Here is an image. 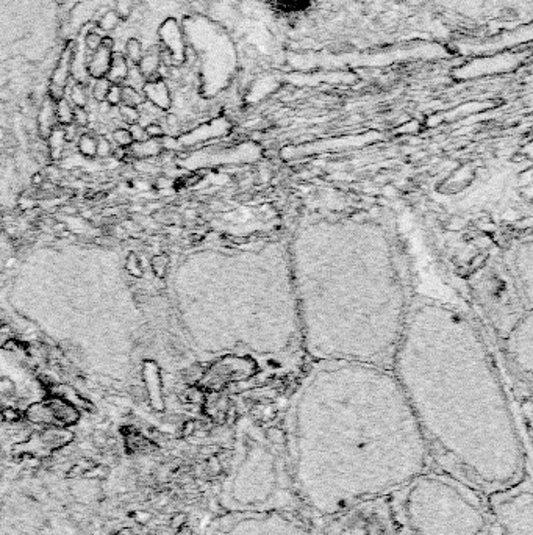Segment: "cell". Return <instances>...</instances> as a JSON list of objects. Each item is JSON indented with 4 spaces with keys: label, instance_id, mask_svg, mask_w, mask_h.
<instances>
[{
    "label": "cell",
    "instance_id": "6da1fadb",
    "mask_svg": "<svg viewBox=\"0 0 533 535\" xmlns=\"http://www.w3.org/2000/svg\"><path fill=\"white\" fill-rule=\"evenodd\" d=\"M73 44L69 43L66 44L60 61L55 67L52 79H50V86H49V97L53 99L55 102H58L60 99L66 97V88H67V82L70 77V63H72V53H73Z\"/></svg>",
    "mask_w": 533,
    "mask_h": 535
},
{
    "label": "cell",
    "instance_id": "7a4b0ae2",
    "mask_svg": "<svg viewBox=\"0 0 533 535\" xmlns=\"http://www.w3.org/2000/svg\"><path fill=\"white\" fill-rule=\"evenodd\" d=\"M44 401L47 402V405L50 407L52 415L55 418V422H57V426L72 427V426H75V424L80 421L82 412L77 407H73L72 404H69L67 401L61 399L60 396L49 395Z\"/></svg>",
    "mask_w": 533,
    "mask_h": 535
},
{
    "label": "cell",
    "instance_id": "3957f363",
    "mask_svg": "<svg viewBox=\"0 0 533 535\" xmlns=\"http://www.w3.org/2000/svg\"><path fill=\"white\" fill-rule=\"evenodd\" d=\"M38 437L43 443V446L46 448V451L52 455L55 451H60V449H64L66 446H69L73 441V438H75V434H73L69 427L47 426V427L40 429Z\"/></svg>",
    "mask_w": 533,
    "mask_h": 535
},
{
    "label": "cell",
    "instance_id": "277c9868",
    "mask_svg": "<svg viewBox=\"0 0 533 535\" xmlns=\"http://www.w3.org/2000/svg\"><path fill=\"white\" fill-rule=\"evenodd\" d=\"M24 421L30 422L31 426H40V427L57 426L55 418L52 415V410L44 399L38 401V402H31L27 405L24 410Z\"/></svg>",
    "mask_w": 533,
    "mask_h": 535
},
{
    "label": "cell",
    "instance_id": "5b68a950",
    "mask_svg": "<svg viewBox=\"0 0 533 535\" xmlns=\"http://www.w3.org/2000/svg\"><path fill=\"white\" fill-rule=\"evenodd\" d=\"M55 102L50 97H46L44 102L41 103L40 113H38V119H36V128H38V135L41 139H47V136L50 135V132L53 130L55 127L60 125L57 121V112H55Z\"/></svg>",
    "mask_w": 533,
    "mask_h": 535
},
{
    "label": "cell",
    "instance_id": "8992f818",
    "mask_svg": "<svg viewBox=\"0 0 533 535\" xmlns=\"http://www.w3.org/2000/svg\"><path fill=\"white\" fill-rule=\"evenodd\" d=\"M111 53L113 50L106 49L105 46L100 44V47L91 53V57L86 55V67H88V74L91 77L97 79H103L106 76V72L109 69V63H111Z\"/></svg>",
    "mask_w": 533,
    "mask_h": 535
},
{
    "label": "cell",
    "instance_id": "52a82bcc",
    "mask_svg": "<svg viewBox=\"0 0 533 535\" xmlns=\"http://www.w3.org/2000/svg\"><path fill=\"white\" fill-rule=\"evenodd\" d=\"M142 94L145 97L147 102H150L152 105H155L160 110H168L171 106V94L168 86L164 85L163 82H147L142 88Z\"/></svg>",
    "mask_w": 533,
    "mask_h": 535
},
{
    "label": "cell",
    "instance_id": "ba28073f",
    "mask_svg": "<svg viewBox=\"0 0 533 535\" xmlns=\"http://www.w3.org/2000/svg\"><path fill=\"white\" fill-rule=\"evenodd\" d=\"M163 152L161 141L147 138L145 141L141 142H132L127 147V154L130 160H147V158H155Z\"/></svg>",
    "mask_w": 533,
    "mask_h": 535
},
{
    "label": "cell",
    "instance_id": "9c48e42d",
    "mask_svg": "<svg viewBox=\"0 0 533 535\" xmlns=\"http://www.w3.org/2000/svg\"><path fill=\"white\" fill-rule=\"evenodd\" d=\"M124 440H125V449L130 454H145L154 451L155 448V443H152L150 438L144 437L142 434H139L132 427L127 429V432L124 434Z\"/></svg>",
    "mask_w": 533,
    "mask_h": 535
},
{
    "label": "cell",
    "instance_id": "30bf717a",
    "mask_svg": "<svg viewBox=\"0 0 533 535\" xmlns=\"http://www.w3.org/2000/svg\"><path fill=\"white\" fill-rule=\"evenodd\" d=\"M127 74H128V64L124 55L111 53V63H109V69L106 72L105 79L111 85H121L125 82Z\"/></svg>",
    "mask_w": 533,
    "mask_h": 535
},
{
    "label": "cell",
    "instance_id": "8fae6325",
    "mask_svg": "<svg viewBox=\"0 0 533 535\" xmlns=\"http://www.w3.org/2000/svg\"><path fill=\"white\" fill-rule=\"evenodd\" d=\"M96 151H97V136L94 133L85 132L77 139V152L86 158H96Z\"/></svg>",
    "mask_w": 533,
    "mask_h": 535
},
{
    "label": "cell",
    "instance_id": "7c38bea8",
    "mask_svg": "<svg viewBox=\"0 0 533 535\" xmlns=\"http://www.w3.org/2000/svg\"><path fill=\"white\" fill-rule=\"evenodd\" d=\"M124 268L127 274L133 279H142L144 277V265L139 254L136 252H128L125 260H124Z\"/></svg>",
    "mask_w": 533,
    "mask_h": 535
},
{
    "label": "cell",
    "instance_id": "4fadbf2b",
    "mask_svg": "<svg viewBox=\"0 0 533 535\" xmlns=\"http://www.w3.org/2000/svg\"><path fill=\"white\" fill-rule=\"evenodd\" d=\"M149 268L157 279H163L169 268V257L166 254H155L149 258Z\"/></svg>",
    "mask_w": 533,
    "mask_h": 535
},
{
    "label": "cell",
    "instance_id": "5bb4252c",
    "mask_svg": "<svg viewBox=\"0 0 533 535\" xmlns=\"http://www.w3.org/2000/svg\"><path fill=\"white\" fill-rule=\"evenodd\" d=\"M144 102H145V97L142 94V91H136V89H133L130 86H125V85L121 88V103L122 105L138 108Z\"/></svg>",
    "mask_w": 533,
    "mask_h": 535
},
{
    "label": "cell",
    "instance_id": "9a60e30c",
    "mask_svg": "<svg viewBox=\"0 0 533 535\" xmlns=\"http://www.w3.org/2000/svg\"><path fill=\"white\" fill-rule=\"evenodd\" d=\"M55 112H57V121L60 125H67L72 124L73 121V106L70 105V102L63 97L57 102L55 105Z\"/></svg>",
    "mask_w": 533,
    "mask_h": 535
},
{
    "label": "cell",
    "instance_id": "2e32d148",
    "mask_svg": "<svg viewBox=\"0 0 533 535\" xmlns=\"http://www.w3.org/2000/svg\"><path fill=\"white\" fill-rule=\"evenodd\" d=\"M158 67H160V58H158V55H152V53L142 57L141 61L138 63V69L141 70V74L145 79L155 76V74L158 72Z\"/></svg>",
    "mask_w": 533,
    "mask_h": 535
},
{
    "label": "cell",
    "instance_id": "e0dca14e",
    "mask_svg": "<svg viewBox=\"0 0 533 535\" xmlns=\"http://www.w3.org/2000/svg\"><path fill=\"white\" fill-rule=\"evenodd\" d=\"M142 58V46L136 38H130L125 44V60L132 61L135 66H138V63Z\"/></svg>",
    "mask_w": 533,
    "mask_h": 535
},
{
    "label": "cell",
    "instance_id": "ac0fdd59",
    "mask_svg": "<svg viewBox=\"0 0 533 535\" xmlns=\"http://www.w3.org/2000/svg\"><path fill=\"white\" fill-rule=\"evenodd\" d=\"M147 83L145 77L141 74V70L138 69V66H133V67H128V74L125 77V82L124 85L125 86H130L136 91H142L144 85Z\"/></svg>",
    "mask_w": 533,
    "mask_h": 535
},
{
    "label": "cell",
    "instance_id": "d6986e66",
    "mask_svg": "<svg viewBox=\"0 0 533 535\" xmlns=\"http://www.w3.org/2000/svg\"><path fill=\"white\" fill-rule=\"evenodd\" d=\"M94 465H96V462H93V460H89V458H80V460H77V463H73V465L67 470L66 477H67V479L83 477L85 473H86L88 470L93 468Z\"/></svg>",
    "mask_w": 533,
    "mask_h": 535
},
{
    "label": "cell",
    "instance_id": "ffe728a7",
    "mask_svg": "<svg viewBox=\"0 0 533 535\" xmlns=\"http://www.w3.org/2000/svg\"><path fill=\"white\" fill-rule=\"evenodd\" d=\"M109 139H111L113 146H116V147H124V149H127V147L133 142L132 135H130V132H128L127 127L115 128V130L111 132V138H109Z\"/></svg>",
    "mask_w": 533,
    "mask_h": 535
},
{
    "label": "cell",
    "instance_id": "44dd1931",
    "mask_svg": "<svg viewBox=\"0 0 533 535\" xmlns=\"http://www.w3.org/2000/svg\"><path fill=\"white\" fill-rule=\"evenodd\" d=\"M70 100L73 103V106H83L86 108L88 105V94H86V88L82 83H73L70 88Z\"/></svg>",
    "mask_w": 533,
    "mask_h": 535
},
{
    "label": "cell",
    "instance_id": "7402d4cb",
    "mask_svg": "<svg viewBox=\"0 0 533 535\" xmlns=\"http://www.w3.org/2000/svg\"><path fill=\"white\" fill-rule=\"evenodd\" d=\"M113 149H115V146H113L111 139H109L108 136H105V135L97 136V151H96V158H100V160L111 158V155H113Z\"/></svg>",
    "mask_w": 533,
    "mask_h": 535
},
{
    "label": "cell",
    "instance_id": "603a6c76",
    "mask_svg": "<svg viewBox=\"0 0 533 535\" xmlns=\"http://www.w3.org/2000/svg\"><path fill=\"white\" fill-rule=\"evenodd\" d=\"M0 416L7 424H19L24 421V412L21 409L14 407V405H5V407L0 410Z\"/></svg>",
    "mask_w": 533,
    "mask_h": 535
},
{
    "label": "cell",
    "instance_id": "cb8c5ba5",
    "mask_svg": "<svg viewBox=\"0 0 533 535\" xmlns=\"http://www.w3.org/2000/svg\"><path fill=\"white\" fill-rule=\"evenodd\" d=\"M269 4L279 7L285 11H300L308 7L310 0H269Z\"/></svg>",
    "mask_w": 533,
    "mask_h": 535
},
{
    "label": "cell",
    "instance_id": "d4e9b609",
    "mask_svg": "<svg viewBox=\"0 0 533 535\" xmlns=\"http://www.w3.org/2000/svg\"><path fill=\"white\" fill-rule=\"evenodd\" d=\"M118 110H119V116H121V121L127 125H132V124H136L139 121V110L135 108V106H128V105H118Z\"/></svg>",
    "mask_w": 533,
    "mask_h": 535
},
{
    "label": "cell",
    "instance_id": "484cf974",
    "mask_svg": "<svg viewBox=\"0 0 533 535\" xmlns=\"http://www.w3.org/2000/svg\"><path fill=\"white\" fill-rule=\"evenodd\" d=\"M109 88H111V83H109L105 77L103 79H97L94 82V86H93V97H94V100H97L100 103L105 102Z\"/></svg>",
    "mask_w": 533,
    "mask_h": 535
},
{
    "label": "cell",
    "instance_id": "4316f807",
    "mask_svg": "<svg viewBox=\"0 0 533 535\" xmlns=\"http://www.w3.org/2000/svg\"><path fill=\"white\" fill-rule=\"evenodd\" d=\"M118 24H119V16L116 14V11H106L99 22V28H102V31H111L118 27Z\"/></svg>",
    "mask_w": 533,
    "mask_h": 535
},
{
    "label": "cell",
    "instance_id": "83f0119b",
    "mask_svg": "<svg viewBox=\"0 0 533 535\" xmlns=\"http://www.w3.org/2000/svg\"><path fill=\"white\" fill-rule=\"evenodd\" d=\"M102 40H103V34H100L99 31H88L85 36V47H86L85 50L88 53L96 52L100 47Z\"/></svg>",
    "mask_w": 533,
    "mask_h": 535
},
{
    "label": "cell",
    "instance_id": "f1b7e54d",
    "mask_svg": "<svg viewBox=\"0 0 533 535\" xmlns=\"http://www.w3.org/2000/svg\"><path fill=\"white\" fill-rule=\"evenodd\" d=\"M135 7V0H118L116 2V14L119 19H127Z\"/></svg>",
    "mask_w": 533,
    "mask_h": 535
},
{
    "label": "cell",
    "instance_id": "f546056e",
    "mask_svg": "<svg viewBox=\"0 0 533 535\" xmlns=\"http://www.w3.org/2000/svg\"><path fill=\"white\" fill-rule=\"evenodd\" d=\"M73 124L80 128H85L89 124V113L83 106H73Z\"/></svg>",
    "mask_w": 533,
    "mask_h": 535
},
{
    "label": "cell",
    "instance_id": "4dcf8cb0",
    "mask_svg": "<svg viewBox=\"0 0 533 535\" xmlns=\"http://www.w3.org/2000/svg\"><path fill=\"white\" fill-rule=\"evenodd\" d=\"M108 474H109L108 467H105V465H102V463H96L93 468L88 470V471L85 473L83 477H86V479H106Z\"/></svg>",
    "mask_w": 533,
    "mask_h": 535
},
{
    "label": "cell",
    "instance_id": "1f68e13d",
    "mask_svg": "<svg viewBox=\"0 0 533 535\" xmlns=\"http://www.w3.org/2000/svg\"><path fill=\"white\" fill-rule=\"evenodd\" d=\"M127 128H128V132H130V135H132L133 142H141V141H145L147 138H149V136H147V133H145V127H142L138 122L128 125Z\"/></svg>",
    "mask_w": 533,
    "mask_h": 535
},
{
    "label": "cell",
    "instance_id": "d6a6232c",
    "mask_svg": "<svg viewBox=\"0 0 533 535\" xmlns=\"http://www.w3.org/2000/svg\"><path fill=\"white\" fill-rule=\"evenodd\" d=\"M121 85H111V88H109L108 94H106V99L105 102L109 105V106H118L121 105Z\"/></svg>",
    "mask_w": 533,
    "mask_h": 535
},
{
    "label": "cell",
    "instance_id": "836d02e7",
    "mask_svg": "<svg viewBox=\"0 0 533 535\" xmlns=\"http://www.w3.org/2000/svg\"><path fill=\"white\" fill-rule=\"evenodd\" d=\"M145 133L149 138H154V139H161L164 136V128L161 124L158 122H152L149 125H145Z\"/></svg>",
    "mask_w": 533,
    "mask_h": 535
},
{
    "label": "cell",
    "instance_id": "e575fe53",
    "mask_svg": "<svg viewBox=\"0 0 533 535\" xmlns=\"http://www.w3.org/2000/svg\"><path fill=\"white\" fill-rule=\"evenodd\" d=\"M58 210H60L64 216H67V218H73V216H77V215L80 213L79 205H77V204H70V202H64V204H61V205L58 207Z\"/></svg>",
    "mask_w": 533,
    "mask_h": 535
},
{
    "label": "cell",
    "instance_id": "d590c367",
    "mask_svg": "<svg viewBox=\"0 0 533 535\" xmlns=\"http://www.w3.org/2000/svg\"><path fill=\"white\" fill-rule=\"evenodd\" d=\"M132 518L138 523V524H149V521L152 520V513L147 510H136L132 513Z\"/></svg>",
    "mask_w": 533,
    "mask_h": 535
},
{
    "label": "cell",
    "instance_id": "8d00e7d4",
    "mask_svg": "<svg viewBox=\"0 0 533 535\" xmlns=\"http://www.w3.org/2000/svg\"><path fill=\"white\" fill-rule=\"evenodd\" d=\"M169 523H171V527H174V529H178L181 526H185L186 524V515L181 513V512H177L175 515H172V518H171Z\"/></svg>",
    "mask_w": 533,
    "mask_h": 535
},
{
    "label": "cell",
    "instance_id": "74e56055",
    "mask_svg": "<svg viewBox=\"0 0 533 535\" xmlns=\"http://www.w3.org/2000/svg\"><path fill=\"white\" fill-rule=\"evenodd\" d=\"M177 532H175V535H193V530H191V527L189 526H181V527H178V529H175Z\"/></svg>",
    "mask_w": 533,
    "mask_h": 535
},
{
    "label": "cell",
    "instance_id": "f35d334b",
    "mask_svg": "<svg viewBox=\"0 0 533 535\" xmlns=\"http://www.w3.org/2000/svg\"><path fill=\"white\" fill-rule=\"evenodd\" d=\"M194 432V422H186L185 426H183V435L188 437Z\"/></svg>",
    "mask_w": 533,
    "mask_h": 535
},
{
    "label": "cell",
    "instance_id": "ab89813d",
    "mask_svg": "<svg viewBox=\"0 0 533 535\" xmlns=\"http://www.w3.org/2000/svg\"><path fill=\"white\" fill-rule=\"evenodd\" d=\"M116 535H135V533H133V529L130 527H122L116 532Z\"/></svg>",
    "mask_w": 533,
    "mask_h": 535
},
{
    "label": "cell",
    "instance_id": "60d3db41",
    "mask_svg": "<svg viewBox=\"0 0 533 535\" xmlns=\"http://www.w3.org/2000/svg\"><path fill=\"white\" fill-rule=\"evenodd\" d=\"M407 2H410L411 5H417V4H421V2H422V0H407Z\"/></svg>",
    "mask_w": 533,
    "mask_h": 535
},
{
    "label": "cell",
    "instance_id": "b9f144b4",
    "mask_svg": "<svg viewBox=\"0 0 533 535\" xmlns=\"http://www.w3.org/2000/svg\"><path fill=\"white\" fill-rule=\"evenodd\" d=\"M2 211H4V208H2V205H0V215H2Z\"/></svg>",
    "mask_w": 533,
    "mask_h": 535
}]
</instances>
